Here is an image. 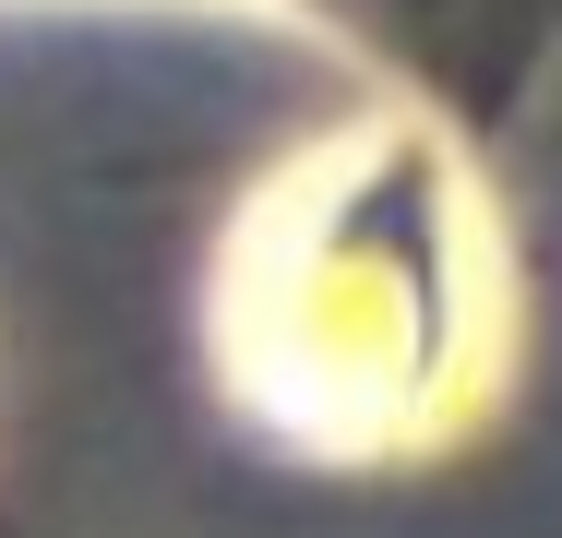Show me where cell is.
<instances>
[]
</instances>
